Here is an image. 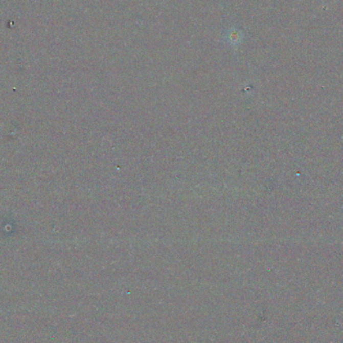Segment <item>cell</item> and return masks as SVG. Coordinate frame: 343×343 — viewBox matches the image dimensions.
Masks as SVG:
<instances>
[{
    "mask_svg": "<svg viewBox=\"0 0 343 343\" xmlns=\"http://www.w3.org/2000/svg\"><path fill=\"white\" fill-rule=\"evenodd\" d=\"M243 36H244L243 32L240 29H238L236 27H231V28H229L227 30L225 38H226V41L230 45L237 47V45H239L242 42Z\"/></svg>",
    "mask_w": 343,
    "mask_h": 343,
    "instance_id": "1",
    "label": "cell"
}]
</instances>
